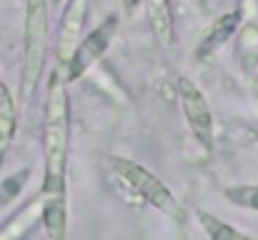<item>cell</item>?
I'll return each instance as SVG.
<instances>
[{
  "mask_svg": "<svg viewBox=\"0 0 258 240\" xmlns=\"http://www.w3.org/2000/svg\"><path fill=\"white\" fill-rule=\"evenodd\" d=\"M86 13H88V0H68L60 15V25H58V38H55V68H60L66 73L81 35H83V25H86Z\"/></svg>",
  "mask_w": 258,
  "mask_h": 240,
  "instance_id": "obj_6",
  "label": "cell"
},
{
  "mask_svg": "<svg viewBox=\"0 0 258 240\" xmlns=\"http://www.w3.org/2000/svg\"><path fill=\"white\" fill-rule=\"evenodd\" d=\"M175 90H178L180 110H183V118H185L190 133L206 150H211L213 148V113H211V105H208L203 90L188 78L175 80Z\"/></svg>",
  "mask_w": 258,
  "mask_h": 240,
  "instance_id": "obj_5",
  "label": "cell"
},
{
  "mask_svg": "<svg viewBox=\"0 0 258 240\" xmlns=\"http://www.w3.org/2000/svg\"><path fill=\"white\" fill-rule=\"evenodd\" d=\"M43 193L55 195L66 193V163L71 145V103H68V80L60 68L50 70L48 93H45V113H43Z\"/></svg>",
  "mask_w": 258,
  "mask_h": 240,
  "instance_id": "obj_1",
  "label": "cell"
},
{
  "mask_svg": "<svg viewBox=\"0 0 258 240\" xmlns=\"http://www.w3.org/2000/svg\"><path fill=\"white\" fill-rule=\"evenodd\" d=\"M120 3H123L125 15H136V10H138V5H141L143 0H120Z\"/></svg>",
  "mask_w": 258,
  "mask_h": 240,
  "instance_id": "obj_14",
  "label": "cell"
},
{
  "mask_svg": "<svg viewBox=\"0 0 258 240\" xmlns=\"http://www.w3.org/2000/svg\"><path fill=\"white\" fill-rule=\"evenodd\" d=\"M28 178H30V170H18V173L8 175L5 180H0V210H3L5 205H10V203L23 193Z\"/></svg>",
  "mask_w": 258,
  "mask_h": 240,
  "instance_id": "obj_12",
  "label": "cell"
},
{
  "mask_svg": "<svg viewBox=\"0 0 258 240\" xmlns=\"http://www.w3.org/2000/svg\"><path fill=\"white\" fill-rule=\"evenodd\" d=\"M238 25H241V13L238 10H233V13H226V15H221L213 25H211V30L203 35V40L198 43V48H196V58L201 60V63H206V60H211L233 35H236V30H238Z\"/></svg>",
  "mask_w": 258,
  "mask_h": 240,
  "instance_id": "obj_7",
  "label": "cell"
},
{
  "mask_svg": "<svg viewBox=\"0 0 258 240\" xmlns=\"http://www.w3.org/2000/svg\"><path fill=\"white\" fill-rule=\"evenodd\" d=\"M226 200L236 208H246V210H258V185H236V188H226Z\"/></svg>",
  "mask_w": 258,
  "mask_h": 240,
  "instance_id": "obj_13",
  "label": "cell"
},
{
  "mask_svg": "<svg viewBox=\"0 0 258 240\" xmlns=\"http://www.w3.org/2000/svg\"><path fill=\"white\" fill-rule=\"evenodd\" d=\"M50 15L48 0H28L25 8V30H23V73H20V95L23 100L33 98L48 53Z\"/></svg>",
  "mask_w": 258,
  "mask_h": 240,
  "instance_id": "obj_2",
  "label": "cell"
},
{
  "mask_svg": "<svg viewBox=\"0 0 258 240\" xmlns=\"http://www.w3.org/2000/svg\"><path fill=\"white\" fill-rule=\"evenodd\" d=\"M198 3H201V5H203V8H208V0H198Z\"/></svg>",
  "mask_w": 258,
  "mask_h": 240,
  "instance_id": "obj_15",
  "label": "cell"
},
{
  "mask_svg": "<svg viewBox=\"0 0 258 240\" xmlns=\"http://www.w3.org/2000/svg\"><path fill=\"white\" fill-rule=\"evenodd\" d=\"M196 215H198V220H201V225H203V230H206L208 238H213V240H248L246 233H241L238 228L223 223L221 218H216V215H211V213H206V210H198Z\"/></svg>",
  "mask_w": 258,
  "mask_h": 240,
  "instance_id": "obj_11",
  "label": "cell"
},
{
  "mask_svg": "<svg viewBox=\"0 0 258 240\" xmlns=\"http://www.w3.org/2000/svg\"><path fill=\"white\" fill-rule=\"evenodd\" d=\"M48 3H60V0H48Z\"/></svg>",
  "mask_w": 258,
  "mask_h": 240,
  "instance_id": "obj_16",
  "label": "cell"
},
{
  "mask_svg": "<svg viewBox=\"0 0 258 240\" xmlns=\"http://www.w3.org/2000/svg\"><path fill=\"white\" fill-rule=\"evenodd\" d=\"M146 3V18L151 25L153 38L161 48H173L175 43V13L171 0H143Z\"/></svg>",
  "mask_w": 258,
  "mask_h": 240,
  "instance_id": "obj_8",
  "label": "cell"
},
{
  "mask_svg": "<svg viewBox=\"0 0 258 240\" xmlns=\"http://www.w3.org/2000/svg\"><path fill=\"white\" fill-rule=\"evenodd\" d=\"M40 220H43L45 235L50 240L66 238V195L63 193L48 195V200L40 205Z\"/></svg>",
  "mask_w": 258,
  "mask_h": 240,
  "instance_id": "obj_9",
  "label": "cell"
},
{
  "mask_svg": "<svg viewBox=\"0 0 258 240\" xmlns=\"http://www.w3.org/2000/svg\"><path fill=\"white\" fill-rule=\"evenodd\" d=\"M120 30V18L118 15H105L86 38H81L68 68H66V80L73 83V80H81L88 70L108 53V48L113 45L115 35Z\"/></svg>",
  "mask_w": 258,
  "mask_h": 240,
  "instance_id": "obj_4",
  "label": "cell"
},
{
  "mask_svg": "<svg viewBox=\"0 0 258 240\" xmlns=\"http://www.w3.org/2000/svg\"><path fill=\"white\" fill-rule=\"evenodd\" d=\"M256 90H258V83H256Z\"/></svg>",
  "mask_w": 258,
  "mask_h": 240,
  "instance_id": "obj_17",
  "label": "cell"
},
{
  "mask_svg": "<svg viewBox=\"0 0 258 240\" xmlns=\"http://www.w3.org/2000/svg\"><path fill=\"white\" fill-rule=\"evenodd\" d=\"M18 128V113H15V100L8 90V85L0 83V163L8 153V145L15 135Z\"/></svg>",
  "mask_w": 258,
  "mask_h": 240,
  "instance_id": "obj_10",
  "label": "cell"
},
{
  "mask_svg": "<svg viewBox=\"0 0 258 240\" xmlns=\"http://www.w3.org/2000/svg\"><path fill=\"white\" fill-rule=\"evenodd\" d=\"M110 168H113V173H115L138 198H143L151 208H156L158 213H163V215L171 218V220H178V223L185 220V210H183L180 200L166 188V183H163L161 178H156L151 170H146V168L138 165L136 160L120 158V155H113V158H110Z\"/></svg>",
  "mask_w": 258,
  "mask_h": 240,
  "instance_id": "obj_3",
  "label": "cell"
}]
</instances>
